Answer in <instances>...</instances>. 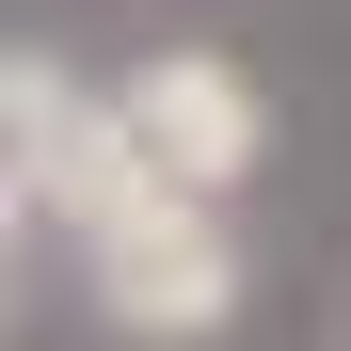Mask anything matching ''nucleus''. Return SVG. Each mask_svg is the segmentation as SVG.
Returning a JSON list of instances; mask_svg holds the SVG:
<instances>
[{
	"mask_svg": "<svg viewBox=\"0 0 351 351\" xmlns=\"http://www.w3.org/2000/svg\"><path fill=\"white\" fill-rule=\"evenodd\" d=\"M128 176H144L128 96H96L80 64H48V48L0 64V208H16V240H32V223H64V240H80Z\"/></svg>",
	"mask_w": 351,
	"mask_h": 351,
	"instance_id": "obj_2",
	"label": "nucleus"
},
{
	"mask_svg": "<svg viewBox=\"0 0 351 351\" xmlns=\"http://www.w3.org/2000/svg\"><path fill=\"white\" fill-rule=\"evenodd\" d=\"M112 96H128V144L160 176H192V192H240V176L271 160V96L223 64V48H160V64H128Z\"/></svg>",
	"mask_w": 351,
	"mask_h": 351,
	"instance_id": "obj_3",
	"label": "nucleus"
},
{
	"mask_svg": "<svg viewBox=\"0 0 351 351\" xmlns=\"http://www.w3.org/2000/svg\"><path fill=\"white\" fill-rule=\"evenodd\" d=\"M80 271H96V319L144 335V351H192L240 319V240H223V192H192V176H128L96 223H80Z\"/></svg>",
	"mask_w": 351,
	"mask_h": 351,
	"instance_id": "obj_1",
	"label": "nucleus"
}]
</instances>
